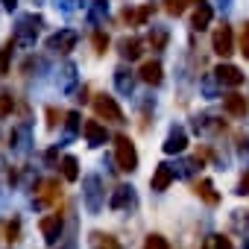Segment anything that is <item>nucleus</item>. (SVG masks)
Returning <instances> with one entry per match:
<instances>
[{
  "label": "nucleus",
  "instance_id": "f3484780",
  "mask_svg": "<svg viewBox=\"0 0 249 249\" xmlns=\"http://www.w3.org/2000/svg\"><path fill=\"white\" fill-rule=\"evenodd\" d=\"M126 202H132V188H126V185H120V188H114V196H111V208H123Z\"/></svg>",
  "mask_w": 249,
  "mask_h": 249
},
{
  "label": "nucleus",
  "instance_id": "a878e982",
  "mask_svg": "<svg viewBox=\"0 0 249 249\" xmlns=\"http://www.w3.org/2000/svg\"><path fill=\"white\" fill-rule=\"evenodd\" d=\"M12 108H15V100H12V94H0V117H6Z\"/></svg>",
  "mask_w": 249,
  "mask_h": 249
},
{
  "label": "nucleus",
  "instance_id": "5701e85b",
  "mask_svg": "<svg viewBox=\"0 0 249 249\" xmlns=\"http://www.w3.org/2000/svg\"><path fill=\"white\" fill-rule=\"evenodd\" d=\"M164 9H167L170 15H182V12L188 9V0H164Z\"/></svg>",
  "mask_w": 249,
  "mask_h": 249
},
{
  "label": "nucleus",
  "instance_id": "20e7f679",
  "mask_svg": "<svg viewBox=\"0 0 249 249\" xmlns=\"http://www.w3.org/2000/svg\"><path fill=\"white\" fill-rule=\"evenodd\" d=\"M214 76L220 79V85H229V88L243 85V73H240L234 65H220V68H214Z\"/></svg>",
  "mask_w": 249,
  "mask_h": 249
},
{
  "label": "nucleus",
  "instance_id": "c756f323",
  "mask_svg": "<svg viewBox=\"0 0 249 249\" xmlns=\"http://www.w3.org/2000/svg\"><path fill=\"white\" fill-rule=\"evenodd\" d=\"M237 194H240V196H246V194H249V173L240 179V185H237Z\"/></svg>",
  "mask_w": 249,
  "mask_h": 249
},
{
  "label": "nucleus",
  "instance_id": "bb28decb",
  "mask_svg": "<svg viewBox=\"0 0 249 249\" xmlns=\"http://www.w3.org/2000/svg\"><path fill=\"white\" fill-rule=\"evenodd\" d=\"M164 41H167V33H156V36H150V47H153V50H161Z\"/></svg>",
  "mask_w": 249,
  "mask_h": 249
},
{
  "label": "nucleus",
  "instance_id": "393cba45",
  "mask_svg": "<svg viewBox=\"0 0 249 249\" xmlns=\"http://www.w3.org/2000/svg\"><path fill=\"white\" fill-rule=\"evenodd\" d=\"M18 234H21V220H9V223H6V240L15 243Z\"/></svg>",
  "mask_w": 249,
  "mask_h": 249
},
{
  "label": "nucleus",
  "instance_id": "6e6552de",
  "mask_svg": "<svg viewBox=\"0 0 249 249\" xmlns=\"http://www.w3.org/2000/svg\"><path fill=\"white\" fill-rule=\"evenodd\" d=\"M173 179H176V170H173L170 164H159L156 173H153V182H150V185H153V191H167Z\"/></svg>",
  "mask_w": 249,
  "mask_h": 249
},
{
  "label": "nucleus",
  "instance_id": "2f4dec72",
  "mask_svg": "<svg viewBox=\"0 0 249 249\" xmlns=\"http://www.w3.org/2000/svg\"><path fill=\"white\" fill-rule=\"evenodd\" d=\"M3 3H6V6H15V0H3Z\"/></svg>",
  "mask_w": 249,
  "mask_h": 249
},
{
  "label": "nucleus",
  "instance_id": "412c9836",
  "mask_svg": "<svg viewBox=\"0 0 249 249\" xmlns=\"http://www.w3.org/2000/svg\"><path fill=\"white\" fill-rule=\"evenodd\" d=\"M12 50H15V41L9 38L0 50V73H9V62H12Z\"/></svg>",
  "mask_w": 249,
  "mask_h": 249
},
{
  "label": "nucleus",
  "instance_id": "7c9ffc66",
  "mask_svg": "<svg viewBox=\"0 0 249 249\" xmlns=\"http://www.w3.org/2000/svg\"><path fill=\"white\" fill-rule=\"evenodd\" d=\"M76 126H79V117L71 111V114H68V129H76Z\"/></svg>",
  "mask_w": 249,
  "mask_h": 249
},
{
  "label": "nucleus",
  "instance_id": "4468645a",
  "mask_svg": "<svg viewBox=\"0 0 249 249\" xmlns=\"http://www.w3.org/2000/svg\"><path fill=\"white\" fill-rule=\"evenodd\" d=\"M73 44H76V33H62V36H56V38L50 41V47L59 50V53H71Z\"/></svg>",
  "mask_w": 249,
  "mask_h": 249
},
{
  "label": "nucleus",
  "instance_id": "9d476101",
  "mask_svg": "<svg viewBox=\"0 0 249 249\" xmlns=\"http://www.w3.org/2000/svg\"><path fill=\"white\" fill-rule=\"evenodd\" d=\"M141 79L147 82V85H161V65L159 62H144L141 65Z\"/></svg>",
  "mask_w": 249,
  "mask_h": 249
},
{
  "label": "nucleus",
  "instance_id": "39448f33",
  "mask_svg": "<svg viewBox=\"0 0 249 249\" xmlns=\"http://www.w3.org/2000/svg\"><path fill=\"white\" fill-rule=\"evenodd\" d=\"M223 108H226L231 117H246L249 100H246L243 94H226V97H223Z\"/></svg>",
  "mask_w": 249,
  "mask_h": 249
},
{
  "label": "nucleus",
  "instance_id": "2eb2a0df",
  "mask_svg": "<svg viewBox=\"0 0 249 249\" xmlns=\"http://www.w3.org/2000/svg\"><path fill=\"white\" fill-rule=\"evenodd\" d=\"M91 249H120V243H117L111 234L94 231V234H91Z\"/></svg>",
  "mask_w": 249,
  "mask_h": 249
},
{
  "label": "nucleus",
  "instance_id": "6ab92c4d",
  "mask_svg": "<svg viewBox=\"0 0 249 249\" xmlns=\"http://www.w3.org/2000/svg\"><path fill=\"white\" fill-rule=\"evenodd\" d=\"M202 249H231V240L226 234H208L202 240Z\"/></svg>",
  "mask_w": 249,
  "mask_h": 249
},
{
  "label": "nucleus",
  "instance_id": "1a4fd4ad",
  "mask_svg": "<svg viewBox=\"0 0 249 249\" xmlns=\"http://www.w3.org/2000/svg\"><path fill=\"white\" fill-rule=\"evenodd\" d=\"M41 234H44L47 243H56L59 234H62V214H50V217H44V220H41Z\"/></svg>",
  "mask_w": 249,
  "mask_h": 249
},
{
  "label": "nucleus",
  "instance_id": "c85d7f7f",
  "mask_svg": "<svg viewBox=\"0 0 249 249\" xmlns=\"http://www.w3.org/2000/svg\"><path fill=\"white\" fill-rule=\"evenodd\" d=\"M59 117H62V114H59L56 108H47V126H56V123H59Z\"/></svg>",
  "mask_w": 249,
  "mask_h": 249
},
{
  "label": "nucleus",
  "instance_id": "b1692460",
  "mask_svg": "<svg viewBox=\"0 0 249 249\" xmlns=\"http://www.w3.org/2000/svg\"><path fill=\"white\" fill-rule=\"evenodd\" d=\"M91 41H94V50H97V53H100V56H103V53H106V50H108V36H106V33H100V30H97V33H94V38H91Z\"/></svg>",
  "mask_w": 249,
  "mask_h": 249
},
{
  "label": "nucleus",
  "instance_id": "f8f14e48",
  "mask_svg": "<svg viewBox=\"0 0 249 249\" xmlns=\"http://www.w3.org/2000/svg\"><path fill=\"white\" fill-rule=\"evenodd\" d=\"M150 15H153V3H147V6H141V9H135V12H123V21L126 24H132V27H141V24H147L150 21Z\"/></svg>",
  "mask_w": 249,
  "mask_h": 249
},
{
  "label": "nucleus",
  "instance_id": "0eeeda50",
  "mask_svg": "<svg viewBox=\"0 0 249 249\" xmlns=\"http://www.w3.org/2000/svg\"><path fill=\"white\" fill-rule=\"evenodd\" d=\"M82 135L88 138L91 147H100V144H106V138H108V135H106V126H100L97 120H85V123H82Z\"/></svg>",
  "mask_w": 249,
  "mask_h": 249
},
{
  "label": "nucleus",
  "instance_id": "423d86ee",
  "mask_svg": "<svg viewBox=\"0 0 249 249\" xmlns=\"http://www.w3.org/2000/svg\"><path fill=\"white\" fill-rule=\"evenodd\" d=\"M59 196H62L59 179H47V182H41V194L36 196V205H50V202H56Z\"/></svg>",
  "mask_w": 249,
  "mask_h": 249
},
{
  "label": "nucleus",
  "instance_id": "4be33fe9",
  "mask_svg": "<svg viewBox=\"0 0 249 249\" xmlns=\"http://www.w3.org/2000/svg\"><path fill=\"white\" fill-rule=\"evenodd\" d=\"M144 249H170V243H167V237H161V234H147Z\"/></svg>",
  "mask_w": 249,
  "mask_h": 249
},
{
  "label": "nucleus",
  "instance_id": "9b49d317",
  "mask_svg": "<svg viewBox=\"0 0 249 249\" xmlns=\"http://www.w3.org/2000/svg\"><path fill=\"white\" fill-rule=\"evenodd\" d=\"M188 147V135H185V129H173L170 135H167V141H164V153H182Z\"/></svg>",
  "mask_w": 249,
  "mask_h": 249
},
{
  "label": "nucleus",
  "instance_id": "a211bd4d",
  "mask_svg": "<svg viewBox=\"0 0 249 249\" xmlns=\"http://www.w3.org/2000/svg\"><path fill=\"white\" fill-rule=\"evenodd\" d=\"M62 176H65L68 182H76V179H79V164H76L73 156H65V159H62Z\"/></svg>",
  "mask_w": 249,
  "mask_h": 249
},
{
  "label": "nucleus",
  "instance_id": "cd10ccee",
  "mask_svg": "<svg viewBox=\"0 0 249 249\" xmlns=\"http://www.w3.org/2000/svg\"><path fill=\"white\" fill-rule=\"evenodd\" d=\"M240 53L249 59V24L243 27V33H240Z\"/></svg>",
  "mask_w": 249,
  "mask_h": 249
},
{
  "label": "nucleus",
  "instance_id": "ddd939ff",
  "mask_svg": "<svg viewBox=\"0 0 249 249\" xmlns=\"http://www.w3.org/2000/svg\"><path fill=\"white\" fill-rule=\"evenodd\" d=\"M194 191H196V194H199V196H202L208 205H217V202H220V194L214 191V185H211L208 179H199V182L194 185Z\"/></svg>",
  "mask_w": 249,
  "mask_h": 249
},
{
  "label": "nucleus",
  "instance_id": "7ed1b4c3",
  "mask_svg": "<svg viewBox=\"0 0 249 249\" xmlns=\"http://www.w3.org/2000/svg\"><path fill=\"white\" fill-rule=\"evenodd\" d=\"M234 50V38H231V27H217V33H214V53L217 56H229Z\"/></svg>",
  "mask_w": 249,
  "mask_h": 249
},
{
  "label": "nucleus",
  "instance_id": "f03ea898",
  "mask_svg": "<svg viewBox=\"0 0 249 249\" xmlns=\"http://www.w3.org/2000/svg\"><path fill=\"white\" fill-rule=\"evenodd\" d=\"M94 111H97V117H103L108 123H123V111L114 103V97H108V94H97L94 97Z\"/></svg>",
  "mask_w": 249,
  "mask_h": 249
},
{
  "label": "nucleus",
  "instance_id": "dca6fc26",
  "mask_svg": "<svg viewBox=\"0 0 249 249\" xmlns=\"http://www.w3.org/2000/svg\"><path fill=\"white\" fill-rule=\"evenodd\" d=\"M211 15H214L211 6H208V3H199V9L194 12V30H205V27L211 24Z\"/></svg>",
  "mask_w": 249,
  "mask_h": 249
},
{
  "label": "nucleus",
  "instance_id": "f257e3e1",
  "mask_svg": "<svg viewBox=\"0 0 249 249\" xmlns=\"http://www.w3.org/2000/svg\"><path fill=\"white\" fill-rule=\"evenodd\" d=\"M114 159H117V167L123 173L138 170V150H135V144H132L129 135H117L114 138Z\"/></svg>",
  "mask_w": 249,
  "mask_h": 249
},
{
  "label": "nucleus",
  "instance_id": "aec40b11",
  "mask_svg": "<svg viewBox=\"0 0 249 249\" xmlns=\"http://www.w3.org/2000/svg\"><path fill=\"white\" fill-rule=\"evenodd\" d=\"M120 53L126 56L129 62H132V59H138V56H141V41H138V38H126V41H120Z\"/></svg>",
  "mask_w": 249,
  "mask_h": 249
}]
</instances>
